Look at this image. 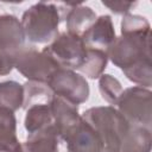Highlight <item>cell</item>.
<instances>
[{"label": "cell", "instance_id": "obj_1", "mask_svg": "<svg viewBox=\"0 0 152 152\" xmlns=\"http://www.w3.org/2000/svg\"><path fill=\"white\" fill-rule=\"evenodd\" d=\"M106 53L129 81L147 89L151 87V26L145 17L124 14L121 36L115 38Z\"/></svg>", "mask_w": 152, "mask_h": 152}, {"label": "cell", "instance_id": "obj_2", "mask_svg": "<svg viewBox=\"0 0 152 152\" xmlns=\"http://www.w3.org/2000/svg\"><path fill=\"white\" fill-rule=\"evenodd\" d=\"M40 1L28 7L21 15L20 23L25 38L31 43H51L59 33L58 26L65 14V5Z\"/></svg>", "mask_w": 152, "mask_h": 152}, {"label": "cell", "instance_id": "obj_3", "mask_svg": "<svg viewBox=\"0 0 152 152\" xmlns=\"http://www.w3.org/2000/svg\"><path fill=\"white\" fill-rule=\"evenodd\" d=\"M81 116L100 135L102 152H121L122 139L131 125L115 107H91Z\"/></svg>", "mask_w": 152, "mask_h": 152}, {"label": "cell", "instance_id": "obj_4", "mask_svg": "<svg viewBox=\"0 0 152 152\" xmlns=\"http://www.w3.org/2000/svg\"><path fill=\"white\" fill-rule=\"evenodd\" d=\"M152 93L150 89L134 86L122 90L116 109L131 126H144L150 128L152 121Z\"/></svg>", "mask_w": 152, "mask_h": 152}, {"label": "cell", "instance_id": "obj_5", "mask_svg": "<svg viewBox=\"0 0 152 152\" xmlns=\"http://www.w3.org/2000/svg\"><path fill=\"white\" fill-rule=\"evenodd\" d=\"M13 68L27 81L42 83H48L51 75L59 69L50 56L32 46H24L13 53Z\"/></svg>", "mask_w": 152, "mask_h": 152}, {"label": "cell", "instance_id": "obj_6", "mask_svg": "<svg viewBox=\"0 0 152 152\" xmlns=\"http://www.w3.org/2000/svg\"><path fill=\"white\" fill-rule=\"evenodd\" d=\"M43 52L50 56L59 68L78 70L86 59L87 48L81 37L65 31L45 46Z\"/></svg>", "mask_w": 152, "mask_h": 152}, {"label": "cell", "instance_id": "obj_7", "mask_svg": "<svg viewBox=\"0 0 152 152\" xmlns=\"http://www.w3.org/2000/svg\"><path fill=\"white\" fill-rule=\"evenodd\" d=\"M55 96H58L72 104H81L89 99V84L83 75L71 69H57L48 83Z\"/></svg>", "mask_w": 152, "mask_h": 152}, {"label": "cell", "instance_id": "obj_8", "mask_svg": "<svg viewBox=\"0 0 152 152\" xmlns=\"http://www.w3.org/2000/svg\"><path fill=\"white\" fill-rule=\"evenodd\" d=\"M81 38L86 48L107 51L116 38L110 15L103 14L97 17L95 23L82 34Z\"/></svg>", "mask_w": 152, "mask_h": 152}, {"label": "cell", "instance_id": "obj_9", "mask_svg": "<svg viewBox=\"0 0 152 152\" xmlns=\"http://www.w3.org/2000/svg\"><path fill=\"white\" fill-rule=\"evenodd\" d=\"M25 39L20 20L13 14H0V52L13 56L25 46Z\"/></svg>", "mask_w": 152, "mask_h": 152}, {"label": "cell", "instance_id": "obj_10", "mask_svg": "<svg viewBox=\"0 0 152 152\" xmlns=\"http://www.w3.org/2000/svg\"><path fill=\"white\" fill-rule=\"evenodd\" d=\"M62 139L55 125H50L32 134H27V139L21 142V152H62Z\"/></svg>", "mask_w": 152, "mask_h": 152}, {"label": "cell", "instance_id": "obj_11", "mask_svg": "<svg viewBox=\"0 0 152 152\" xmlns=\"http://www.w3.org/2000/svg\"><path fill=\"white\" fill-rule=\"evenodd\" d=\"M65 5V25L66 32L74 36L82 37V34L95 23L97 15L88 6L81 4H64Z\"/></svg>", "mask_w": 152, "mask_h": 152}, {"label": "cell", "instance_id": "obj_12", "mask_svg": "<svg viewBox=\"0 0 152 152\" xmlns=\"http://www.w3.org/2000/svg\"><path fill=\"white\" fill-rule=\"evenodd\" d=\"M0 151L21 152V142L17 137L14 112L0 107Z\"/></svg>", "mask_w": 152, "mask_h": 152}, {"label": "cell", "instance_id": "obj_13", "mask_svg": "<svg viewBox=\"0 0 152 152\" xmlns=\"http://www.w3.org/2000/svg\"><path fill=\"white\" fill-rule=\"evenodd\" d=\"M50 107L53 116V125L57 128L59 137L65 129L81 119V115L78 114V106L72 104L58 96L53 95Z\"/></svg>", "mask_w": 152, "mask_h": 152}, {"label": "cell", "instance_id": "obj_14", "mask_svg": "<svg viewBox=\"0 0 152 152\" xmlns=\"http://www.w3.org/2000/svg\"><path fill=\"white\" fill-rule=\"evenodd\" d=\"M151 129L144 126H131L122 139L121 152H151Z\"/></svg>", "mask_w": 152, "mask_h": 152}, {"label": "cell", "instance_id": "obj_15", "mask_svg": "<svg viewBox=\"0 0 152 152\" xmlns=\"http://www.w3.org/2000/svg\"><path fill=\"white\" fill-rule=\"evenodd\" d=\"M50 125H53V116L50 103L33 104L26 109L24 126L27 131V134H32Z\"/></svg>", "mask_w": 152, "mask_h": 152}, {"label": "cell", "instance_id": "obj_16", "mask_svg": "<svg viewBox=\"0 0 152 152\" xmlns=\"http://www.w3.org/2000/svg\"><path fill=\"white\" fill-rule=\"evenodd\" d=\"M107 63L108 57L106 51L87 48L86 59L77 71H80L81 75H86L87 77L93 80L100 78V76L103 75V71L107 68Z\"/></svg>", "mask_w": 152, "mask_h": 152}, {"label": "cell", "instance_id": "obj_17", "mask_svg": "<svg viewBox=\"0 0 152 152\" xmlns=\"http://www.w3.org/2000/svg\"><path fill=\"white\" fill-rule=\"evenodd\" d=\"M24 87L17 81L0 82V107L15 112L23 108Z\"/></svg>", "mask_w": 152, "mask_h": 152}, {"label": "cell", "instance_id": "obj_18", "mask_svg": "<svg viewBox=\"0 0 152 152\" xmlns=\"http://www.w3.org/2000/svg\"><path fill=\"white\" fill-rule=\"evenodd\" d=\"M24 87V104L23 108L26 110L33 104H46L51 102L53 94L46 83L27 81L23 84Z\"/></svg>", "mask_w": 152, "mask_h": 152}, {"label": "cell", "instance_id": "obj_19", "mask_svg": "<svg viewBox=\"0 0 152 152\" xmlns=\"http://www.w3.org/2000/svg\"><path fill=\"white\" fill-rule=\"evenodd\" d=\"M99 89L101 93V96L103 100H106L110 106H115L121 93H122V86L119 82L118 78L109 74H103L99 78Z\"/></svg>", "mask_w": 152, "mask_h": 152}, {"label": "cell", "instance_id": "obj_20", "mask_svg": "<svg viewBox=\"0 0 152 152\" xmlns=\"http://www.w3.org/2000/svg\"><path fill=\"white\" fill-rule=\"evenodd\" d=\"M102 5L108 7L115 14H126L137 5V1H102Z\"/></svg>", "mask_w": 152, "mask_h": 152}, {"label": "cell", "instance_id": "obj_21", "mask_svg": "<svg viewBox=\"0 0 152 152\" xmlns=\"http://www.w3.org/2000/svg\"><path fill=\"white\" fill-rule=\"evenodd\" d=\"M13 69V56L0 52V76L10 74Z\"/></svg>", "mask_w": 152, "mask_h": 152}, {"label": "cell", "instance_id": "obj_22", "mask_svg": "<svg viewBox=\"0 0 152 152\" xmlns=\"http://www.w3.org/2000/svg\"><path fill=\"white\" fill-rule=\"evenodd\" d=\"M0 152H2V151H0Z\"/></svg>", "mask_w": 152, "mask_h": 152}]
</instances>
